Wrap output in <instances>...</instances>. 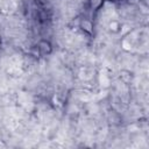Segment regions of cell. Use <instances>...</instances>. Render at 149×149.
Segmentation results:
<instances>
[{"label":"cell","mask_w":149,"mask_h":149,"mask_svg":"<svg viewBox=\"0 0 149 149\" xmlns=\"http://www.w3.org/2000/svg\"><path fill=\"white\" fill-rule=\"evenodd\" d=\"M37 49L40 50L41 54H49V52L51 51V47H50V44H49L47 41H42V42H40Z\"/></svg>","instance_id":"6da1fadb"},{"label":"cell","mask_w":149,"mask_h":149,"mask_svg":"<svg viewBox=\"0 0 149 149\" xmlns=\"http://www.w3.org/2000/svg\"><path fill=\"white\" fill-rule=\"evenodd\" d=\"M80 26L83 27V29H84L85 31H87V33H91V31H92V28H93V26H92V23H91V21H88V20H86V19H84V20L81 21V23H80Z\"/></svg>","instance_id":"7a4b0ae2"},{"label":"cell","mask_w":149,"mask_h":149,"mask_svg":"<svg viewBox=\"0 0 149 149\" xmlns=\"http://www.w3.org/2000/svg\"><path fill=\"white\" fill-rule=\"evenodd\" d=\"M104 0H90V7L92 10H98L101 5H102Z\"/></svg>","instance_id":"3957f363"}]
</instances>
